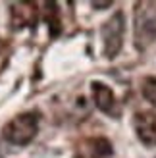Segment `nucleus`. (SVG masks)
Returning a JSON list of instances; mask_svg holds the SVG:
<instances>
[{"instance_id":"f03ea898","label":"nucleus","mask_w":156,"mask_h":158,"mask_svg":"<svg viewBox=\"0 0 156 158\" xmlns=\"http://www.w3.org/2000/svg\"><path fill=\"white\" fill-rule=\"evenodd\" d=\"M39 131V116L35 112H25L12 118L4 127H2V137L12 145H29L35 139Z\"/></svg>"},{"instance_id":"423d86ee","label":"nucleus","mask_w":156,"mask_h":158,"mask_svg":"<svg viewBox=\"0 0 156 158\" xmlns=\"http://www.w3.org/2000/svg\"><path fill=\"white\" fill-rule=\"evenodd\" d=\"M75 158H112V145L106 139H89L79 148Z\"/></svg>"},{"instance_id":"39448f33","label":"nucleus","mask_w":156,"mask_h":158,"mask_svg":"<svg viewBox=\"0 0 156 158\" xmlns=\"http://www.w3.org/2000/svg\"><path fill=\"white\" fill-rule=\"evenodd\" d=\"M91 89H92V100H95V104H96V108L100 110V112L110 114V116H118L120 114V108H118V102H116L114 91L110 89V87L104 85V83L92 81Z\"/></svg>"},{"instance_id":"0eeeda50","label":"nucleus","mask_w":156,"mask_h":158,"mask_svg":"<svg viewBox=\"0 0 156 158\" xmlns=\"http://www.w3.org/2000/svg\"><path fill=\"white\" fill-rule=\"evenodd\" d=\"M141 91L143 97L156 108V77H145L141 83Z\"/></svg>"},{"instance_id":"6e6552de","label":"nucleus","mask_w":156,"mask_h":158,"mask_svg":"<svg viewBox=\"0 0 156 158\" xmlns=\"http://www.w3.org/2000/svg\"><path fill=\"white\" fill-rule=\"evenodd\" d=\"M112 2H92V6L95 8H106V6H110Z\"/></svg>"},{"instance_id":"f257e3e1","label":"nucleus","mask_w":156,"mask_h":158,"mask_svg":"<svg viewBox=\"0 0 156 158\" xmlns=\"http://www.w3.org/2000/svg\"><path fill=\"white\" fill-rule=\"evenodd\" d=\"M133 23L135 46L139 50H145L156 41V2H137Z\"/></svg>"},{"instance_id":"7ed1b4c3","label":"nucleus","mask_w":156,"mask_h":158,"mask_svg":"<svg viewBox=\"0 0 156 158\" xmlns=\"http://www.w3.org/2000/svg\"><path fill=\"white\" fill-rule=\"evenodd\" d=\"M123 31H125V18L123 12H116L110 19L102 25V46H104V56L116 58L121 50L123 44Z\"/></svg>"},{"instance_id":"20e7f679","label":"nucleus","mask_w":156,"mask_h":158,"mask_svg":"<svg viewBox=\"0 0 156 158\" xmlns=\"http://www.w3.org/2000/svg\"><path fill=\"white\" fill-rule=\"evenodd\" d=\"M133 125L141 143L149 147H156V114L154 112H150V110L137 112L133 118Z\"/></svg>"}]
</instances>
